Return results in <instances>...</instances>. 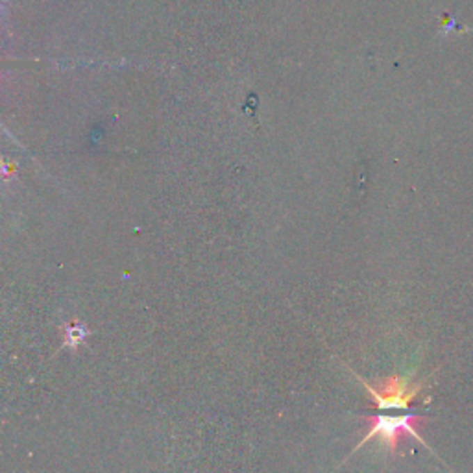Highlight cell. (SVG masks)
<instances>
[{
    "label": "cell",
    "mask_w": 473,
    "mask_h": 473,
    "mask_svg": "<svg viewBox=\"0 0 473 473\" xmlns=\"http://www.w3.org/2000/svg\"><path fill=\"white\" fill-rule=\"evenodd\" d=\"M362 419L368 424L366 435L353 447L350 457L355 451H359L360 447H364L370 440H377L381 449L388 451L390 455H396L399 449V444L407 436L419 442L425 449H429L433 455H436L435 449L425 442V438L419 433V429H422V425L425 422L422 414H371V416H362Z\"/></svg>",
    "instance_id": "1"
},
{
    "label": "cell",
    "mask_w": 473,
    "mask_h": 473,
    "mask_svg": "<svg viewBox=\"0 0 473 473\" xmlns=\"http://www.w3.org/2000/svg\"><path fill=\"white\" fill-rule=\"evenodd\" d=\"M357 379L360 381L371 401L376 403L379 410H407L412 401L419 398V394L424 392L427 387L425 383L429 381V377H424L422 381H414L416 370H409L407 374H398V376L387 377L377 385H371L360 376H357L353 370H350Z\"/></svg>",
    "instance_id": "2"
},
{
    "label": "cell",
    "mask_w": 473,
    "mask_h": 473,
    "mask_svg": "<svg viewBox=\"0 0 473 473\" xmlns=\"http://www.w3.org/2000/svg\"><path fill=\"white\" fill-rule=\"evenodd\" d=\"M87 335H89V331H87L86 326H81L80 322L69 323V326L65 328L63 344H61V350H65V348H70L72 351H76V350H78V346L86 342Z\"/></svg>",
    "instance_id": "3"
}]
</instances>
